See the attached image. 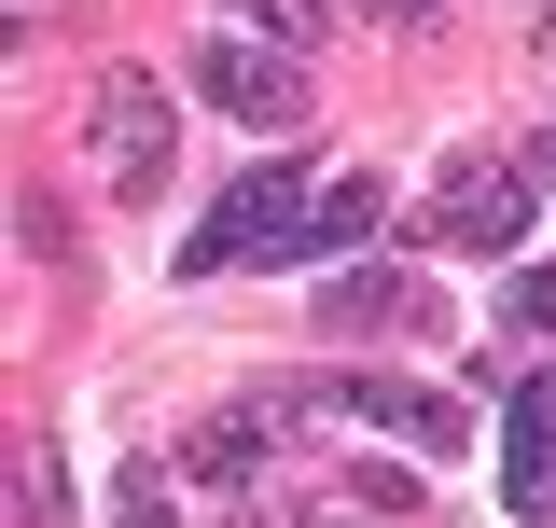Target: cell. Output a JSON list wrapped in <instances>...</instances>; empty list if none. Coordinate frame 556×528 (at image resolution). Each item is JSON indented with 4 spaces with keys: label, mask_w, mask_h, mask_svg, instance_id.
<instances>
[{
    "label": "cell",
    "mask_w": 556,
    "mask_h": 528,
    "mask_svg": "<svg viewBox=\"0 0 556 528\" xmlns=\"http://www.w3.org/2000/svg\"><path fill=\"white\" fill-rule=\"evenodd\" d=\"M306 209H320V181L278 153V167H251V181H223L208 196V223L181 237V278H237V264H306Z\"/></svg>",
    "instance_id": "1"
},
{
    "label": "cell",
    "mask_w": 556,
    "mask_h": 528,
    "mask_svg": "<svg viewBox=\"0 0 556 528\" xmlns=\"http://www.w3.org/2000/svg\"><path fill=\"white\" fill-rule=\"evenodd\" d=\"M404 14H431V0H404Z\"/></svg>",
    "instance_id": "15"
},
{
    "label": "cell",
    "mask_w": 556,
    "mask_h": 528,
    "mask_svg": "<svg viewBox=\"0 0 556 528\" xmlns=\"http://www.w3.org/2000/svg\"><path fill=\"white\" fill-rule=\"evenodd\" d=\"M223 28H251V42H278V56H306L320 28H334V0H208Z\"/></svg>",
    "instance_id": "9"
},
{
    "label": "cell",
    "mask_w": 556,
    "mask_h": 528,
    "mask_svg": "<svg viewBox=\"0 0 556 528\" xmlns=\"http://www.w3.org/2000/svg\"><path fill=\"white\" fill-rule=\"evenodd\" d=\"M376 181H362V167H348V181H320V209H306V251H348V237H376Z\"/></svg>",
    "instance_id": "10"
},
{
    "label": "cell",
    "mask_w": 556,
    "mask_h": 528,
    "mask_svg": "<svg viewBox=\"0 0 556 528\" xmlns=\"http://www.w3.org/2000/svg\"><path fill=\"white\" fill-rule=\"evenodd\" d=\"M84 153H98L112 196H153V181H167V84H153V70H112V84L84 98Z\"/></svg>",
    "instance_id": "4"
},
{
    "label": "cell",
    "mask_w": 556,
    "mask_h": 528,
    "mask_svg": "<svg viewBox=\"0 0 556 528\" xmlns=\"http://www.w3.org/2000/svg\"><path fill=\"white\" fill-rule=\"evenodd\" d=\"M501 320H515V334H556V264H515V292H501Z\"/></svg>",
    "instance_id": "13"
},
{
    "label": "cell",
    "mask_w": 556,
    "mask_h": 528,
    "mask_svg": "<svg viewBox=\"0 0 556 528\" xmlns=\"http://www.w3.org/2000/svg\"><path fill=\"white\" fill-rule=\"evenodd\" d=\"M112 528H181V515H167V473H153V460H112Z\"/></svg>",
    "instance_id": "11"
},
{
    "label": "cell",
    "mask_w": 556,
    "mask_h": 528,
    "mask_svg": "<svg viewBox=\"0 0 556 528\" xmlns=\"http://www.w3.org/2000/svg\"><path fill=\"white\" fill-rule=\"evenodd\" d=\"M431 320V278H404V264H320V334H404Z\"/></svg>",
    "instance_id": "7"
},
{
    "label": "cell",
    "mask_w": 556,
    "mask_h": 528,
    "mask_svg": "<svg viewBox=\"0 0 556 528\" xmlns=\"http://www.w3.org/2000/svg\"><path fill=\"white\" fill-rule=\"evenodd\" d=\"M529 167H543V181H556V126H543V153H529Z\"/></svg>",
    "instance_id": "14"
},
{
    "label": "cell",
    "mask_w": 556,
    "mask_h": 528,
    "mask_svg": "<svg viewBox=\"0 0 556 528\" xmlns=\"http://www.w3.org/2000/svg\"><path fill=\"white\" fill-rule=\"evenodd\" d=\"M14 501H28V528H70V473H56V445H28V460H14Z\"/></svg>",
    "instance_id": "12"
},
{
    "label": "cell",
    "mask_w": 556,
    "mask_h": 528,
    "mask_svg": "<svg viewBox=\"0 0 556 528\" xmlns=\"http://www.w3.org/2000/svg\"><path fill=\"white\" fill-rule=\"evenodd\" d=\"M265 403H237V417H195V431H181V473H195V487H223V501H251V487H265Z\"/></svg>",
    "instance_id": "8"
},
{
    "label": "cell",
    "mask_w": 556,
    "mask_h": 528,
    "mask_svg": "<svg viewBox=\"0 0 556 528\" xmlns=\"http://www.w3.org/2000/svg\"><path fill=\"white\" fill-rule=\"evenodd\" d=\"M334 417H362V431H404V445H445V460L473 445V417H459L445 390H417V376H334Z\"/></svg>",
    "instance_id": "6"
},
{
    "label": "cell",
    "mask_w": 556,
    "mask_h": 528,
    "mask_svg": "<svg viewBox=\"0 0 556 528\" xmlns=\"http://www.w3.org/2000/svg\"><path fill=\"white\" fill-rule=\"evenodd\" d=\"M501 515L556 528V376H515L501 390Z\"/></svg>",
    "instance_id": "5"
},
{
    "label": "cell",
    "mask_w": 556,
    "mask_h": 528,
    "mask_svg": "<svg viewBox=\"0 0 556 528\" xmlns=\"http://www.w3.org/2000/svg\"><path fill=\"white\" fill-rule=\"evenodd\" d=\"M181 84H195L208 112H237V126H306V70L278 56V42H251V28H223V14L195 28V70Z\"/></svg>",
    "instance_id": "3"
},
{
    "label": "cell",
    "mask_w": 556,
    "mask_h": 528,
    "mask_svg": "<svg viewBox=\"0 0 556 528\" xmlns=\"http://www.w3.org/2000/svg\"><path fill=\"white\" fill-rule=\"evenodd\" d=\"M529 181H543V167L445 153V167H431V237H445V251H473V264H501L515 237H529Z\"/></svg>",
    "instance_id": "2"
}]
</instances>
